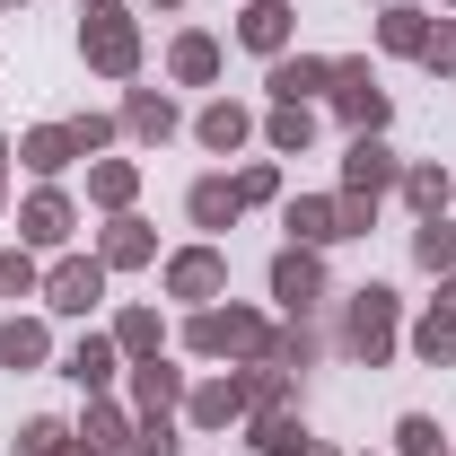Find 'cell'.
I'll use <instances>...</instances> for the list:
<instances>
[{
  "mask_svg": "<svg viewBox=\"0 0 456 456\" xmlns=\"http://www.w3.org/2000/svg\"><path fill=\"white\" fill-rule=\"evenodd\" d=\"M237 193H246V202H273V193H281V175H273V167H264V159H255V167L237 175Z\"/></svg>",
  "mask_w": 456,
  "mask_h": 456,
  "instance_id": "obj_39",
  "label": "cell"
},
{
  "mask_svg": "<svg viewBox=\"0 0 456 456\" xmlns=\"http://www.w3.org/2000/svg\"><path fill=\"white\" fill-rule=\"evenodd\" d=\"M193 141L228 159V150H246V141H255V114H246V106H228V97H220V106H202V123H193Z\"/></svg>",
  "mask_w": 456,
  "mask_h": 456,
  "instance_id": "obj_19",
  "label": "cell"
},
{
  "mask_svg": "<svg viewBox=\"0 0 456 456\" xmlns=\"http://www.w3.org/2000/svg\"><path fill=\"white\" fill-rule=\"evenodd\" d=\"M395 456H448L439 421H430V412H403V421H395Z\"/></svg>",
  "mask_w": 456,
  "mask_h": 456,
  "instance_id": "obj_33",
  "label": "cell"
},
{
  "mask_svg": "<svg viewBox=\"0 0 456 456\" xmlns=\"http://www.w3.org/2000/svg\"><path fill=\"white\" fill-rule=\"evenodd\" d=\"M123 132H132V141H167V132H175V106L159 97V88H132V97H123Z\"/></svg>",
  "mask_w": 456,
  "mask_h": 456,
  "instance_id": "obj_24",
  "label": "cell"
},
{
  "mask_svg": "<svg viewBox=\"0 0 456 456\" xmlns=\"http://www.w3.org/2000/svg\"><path fill=\"white\" fill-rule=\"evenodd\" d=\"M0 202H9V141H0Z\"/></svg>",
  "mask_w": 456,
  "mask_h": 456,
  "instance_id": "obj_40",
  "label": "cell"
},
{
  "mask_svg": "<svg viewBox=\"0 0 456 456\" xmlns=\"http://www.w3.org/2000/svg\"><path fill=\"white\" fill-rule=\"evenodd\" d=\"M27 289H45V281H36V255L9 246V255H0V298H27Z\"/></svg>",
  "mask_w": 456,
  "mask_h": 456,
  "instance_id": "obj_35",
  "label": "cell"
},
{
  "mask_svg": "<svg viewBox=\"0 0 456 456\" xmlns=\"http://www.w3.org/2000/svg\"><path fill=\"white\" fill-rule=\"evenodd\" d=\"M79 61L106 70V79H132V70H141V18H132L123 0H88V18H79Z\"/></svg>",
  "mask_w": 456,
  "mask_h": 456,
  "instance_id": "obj_2",
  "label": "cell"
},
{
  "mask_svg": "<svg viewBox=\"0 0 456 456\" xmlns=\"http://www.w3.org/2000/svg\"><path fill=\"white\" fill-rule=\"evenodd\" d=\"M45 360H53V334L36 316H9L0 325V369H45Z\"/></svg>",
  "mask_w": 456,
  "mask_h": 456,
  "instance_id": "obj_21",
  "label": "cell"
},
{
  "mask_svg": "<svg viewBox=\"0 0 456 456\" xmlns=\"http://www.w3.org/2000/svg\"><path fill=\"white\" fill-rule=\"evenodd\" d=\"M246 412H255V369H246V378H211V387L184 395V421H193V430H228V421H246Z\"/></svg>",
  "mask_w": 456,
  "mask_h": 456,
  "instance_id": "obj_8",
  "label": "cell"
},
{
  "mask_svg": "<svg viewBox=\"0 0 456 456\" xmlns=\"http://www.w3.org/2000/svg\"><path fill=\"white\" fill-rule=\"evenodd\" d=\"M79 439H88V456H123V448H132V412H123V403H106V395H88Z\"/></svg>",
  "mask_w": 456,
  "mask_h": 456,
  "instance_id": "obj_20",
  "label": "cell"
},
{
  "mask_svg": "<svg viewBox=\"0 0 456 456\" xmlns=\"http://www.w3.org/2000/svg\"><path fill=\"white\" fill-rule=\"evenodd\" d=\"M132 403H141V421L175 412V403H184V369H167V360H132Z\"/></svg>",
  "mask_w": 456,
  "mask_h": 456,
  "instance_id": "obj_13",
  "label": "cell"
},
{
  "mask_svg": "<svg viewBox=\"0 0 456 456\" xmlns=\"http://www.w3.org/2000/svg\"><path fill=\"white\" fill-rule=\"evenodd\" d=\"M298 448H307V421L281 412V403H264L255 412V456H298Z\"/></svg>",
  "mask_w": 456,
  "mask_h": 456,
  "instance_id": "obj_25",
  "label": "cell"
},
{
  "mask_svg": "<svg viewBox=\"0 0 456 456\" xmlns=\"http://www.w3.org/2000/svg\"><path fill=\"white\" fill-rule=\"evenodd\" d=\"M412 351H421L430 369H456V316H448V307H430V316L412 325Z\"/></svg>",
  "mask_w": 456,
  "mask_h": 456,
  "instance_id": "obj_31",
  "label": "cell"
},
{
  "mask_svg": "<svg viewBox=\"0 0 456 456\" xmlns=\"http://www.w3.org/2000/svg\"><path fill=\"white\" fill-rule=\"evenodd\" d=\"M439 307H448V316H456V273H448V298H439Z\"/></svg>",
  "mask_w": 456,
  "mask_h": 456,
  "instance_id": "obj_42",
  "label": "cell"
},
{
  "mask_svg": "<svg viewBox=\"0 0 456 456\" xmlns=\"http://www.w3.org/2000/svg\"><path fill=\"white\" fill-rule=\"evenodd\" d=\"M150 9H184V0H150Z\"/></svg>",
  "mask_w": 456,
  "mask_h": 456,
  "instance_id": "obj_43",
  "label": "cell"
},
{
  "mask_svg": "<svg viewBox=\"0 0 456 456\" xmlns=\"http://www.w3.org/2000/svg\"><path fill=\"white\" fill-rule=\"evenodd\" d=\"M70 448H79V430L53 421V412H36V421L18 430V456H70Z\"/></svg>",
  "mask_w": 456,
  "mask_h": 456,
  "instance_id": "obj_32",
  "label": "cell"
},
{
  "mask_svg": "<svg viewBox=\"0 0 456 456\" xmlns=\"http://www.w3.org/2000/svg\"><path fill=\"white\" fill-rule=\"evenodd\" d=\"M237 45H246V53H273V61H281V53H289V0H255V9L237 18Z\"/></svg>",
  "mask_w": 456,
  "mask_h": 456,
  "instance_id": "obj_14",
  "label": "cell"
},
{
  "mask_svg": "<svg viewBox=\"0 0 456 456\" xmlns=\"http://www.w3.org/2000/svg\"><path fill=\"white\" fill-rule=\"evenodd\" d=\"M298 456H334V448H325V439H307V448H298Z\"/></svg>",
  "mask_w": 456,
  "mask_h": 456,
  "instance_id": "obj_41",
  "label": "cell"
},
{
  "mask_svg": "<svg viewBox=\"0 0 456 456\" xmlns=\"http://www.w3.org/2000/svg\"><path fill=\"white\" fill-rule=\"evenodd\" d=\"M150 255H159V237H150V228L132 220V211H123V220L106 228V246H97V264H106V273H141Z\"/></svg>",
  "mask_w": 456,
  "mask_h": 456,
  "instance_id": "obj_16",
  "label": "cell"
},
{
  "mask_svg": "<svg viewBox=\"0 0 456 456\" xmlns=\"http://www.w3.org/2000/svg\"><path fill=\"white\" fill-rule=\"evenodd\" d=\"M378 45H387V53H412V61H421V45H430V9L395 0V9L378 18Z\"/></svg>",
  "mask_w": 456,
  "mask_h": 456,
  "instance_id": "obj_23",
  "label": "cell"
},
{
  "mask_svg": "<svg viewBox=\"0 0 456 456\" xmlns=\"http://www.w3.org/2000/svg\"><path fill=\"white\" fill-rule=\"evenodd\" d=\"M70 132H79V150H106L114 132H123V114H79V123H70Z\"/></svg>",
  "mask_w": 456,
  "mask_h": 456,
  "instance_id": "obj_38",
  "label": "cell"
},
{
  "mask_svg": "<svg viewBox=\"0 0 456 456\" xmlns=\"http://www.w3.org/2000/svg\"><path fill=\"white\" fill-rule=\"evenodd\" d=\"M369 220H378V202H351V193H298L281 211L289 246H342V237H369Z\"/></svg>",
  "mask_w": 456,
  "mask_h": 456,
  "instance_id": "obj_4",
  "label": "cell"
},
{
  "mask_svg": "<svg viewBox=\"0 0 456 456\" xmlns=\"http://www.w3.org/2000/svg\"><path fill=\"white\" fill-rule=\"evenodd\" d=\"M18 237H27V246H61V237H70V193H61V184H36L27 211H18Z\"/></svg>",
  "mask_w": 456,
  "mask_h": 456,
  "instance_id": "obj_12",
  "label": "cell"
},
{
  "mask_svg": "<svg viewBox=\"0 0 456 456\" xmlns=\"http://www.w3.org/2000/svg\"><path fill=\"white\" fill-rule=\"evenodd\" d=\"M395 150L378 141V132H351V150H342V193L351 202H378V193H395Z\"/></svg>",
  "mask_w": 456,
  "mask_h": 456,
  "instance_id": "obj_5",
  "label": "cell"
},
{
  "mask_svg": "<svg viewBox=\"0 0 456 456\" xmlns=\"http://www.w3.org/2000/svg\"><path fill=\"white\" fill-rule=\"evenodd\" d=\"M228 289V255L220 246H184L167 255V298H220Z\"/></svg>",
  "mask_w": 456,
  "mask_h": 456,
  "instance_id": "obj_10",
  "label": "cell"
},
{
  "mask_svg": "<svg viewBox=\"0 0 456 456\" xmlns=\"http://www.w3.org/2000/svg\"><path fill=\"white\" fill-rule=\"evenodd\" d=\"M273 369H307L316 360V334H307V316H289V334H273V351H264Z\"/></svg>",
  "mask_w": 456,
  "mask_h": 456,
  "instance_id": "obj_34",
  "label": "cell"
},
{
  "mask_svg": "<svg viewBox=\"0 0 456 456\" xmlns=\"http://www.w3.org/2000/svg\"><path fill=\"white\" fill-rule=\"evenodd\" d=\"M273 298H281L289 316H307V307L325 298V264H316V246H281V255H273Z\"/></svg>",
  "mask_w": 456,
  "mask_h": 456,
  "instance_id": "obj_9",
  "label": "cell"
},
{
  "mask_svg": "<svg viewBox=\"0 0 456 456\" xmlns=\"http://www.w3.org/2000/svg\"><path fill=\"white\" fill-rule=\"evenodd\" d=\"M264 141H273L281 159H298V150L316 141V114H307V106H273V114H264Z\"/></svg>",
  "mask_w": 456,
  "mask_h": 456,
  "instance_id": "obj_30",
  "label": "cell"
},
{
  "mask_svg": "<svg viewBox=\"0 0 456 456\" xmlns=\"http://www.w3.org/2000/svg\"><path fill=\"white\" fill-rule=\"evenodd\" d=\"M114 342H123V360H159V307H123V316H114Z\"/></svg>",
  "mask_w": 456,
  "mask_h": 456,
  "instance_id": "obj_27",
  "label": "cell"
},
{
  "mask_svg": "<svg viewBox=\"0 0 456 456\" xmlns=\"http://www.w3.org/2000/svg\"><path fill=\"white\" fill-rule=\"evenodd\" d=\"M421 70H439V79H456V27H448V18L430 27V45H421Z\"/></svg>",
  "mask_w": 456,
  "mask_h": 456,
  "instance_id": "obj_37",
  "label": "cell"
},
{
  "mask_svg": "<svg viewBox=\"0 0 456 456\" xmlns=\"http://www.w3.org/2000/svg\"><path fill=\"white\" fill-rule=\"evenodd\" d=\"M123 456H175V421H167V412H159V421H141Z\"/></svg>",
  "mask_w": 456,
  "mask_h": 456,
  "instance_id": "obj_36",
  "label": "cell"
},
{
  "mask_svg": "<svg viewBox=\"0 0 456 456\" xmlns=\"http://www.w3.org/2000/svg\"><path fill=\"white\" fill-rule=\"evenodd\" d=\"M97 298H106V264L97 255H61L53 273H45V307L53 316H88Z\"/></svg>",
  "mask_w": 456,
  "mask_h": 456,
  "instance_id": "obj_7",
  "label": "cell"
},
{
  "mask_svg": "<svg viewBox=\"0 0 456 456\" xmlns=\"http://www.w3.org/2000/svg\"><path fill=\"white\" fill-rule=\"evenodd\" d=\"M316 88H334V53H281L273 61V106H307Z\"/></svg>",
  "mask_w": 456,
  "mask_h": 456,
  "instance_id": "obj_11",
  "label": "cell"
},
{
  "mask_svg": "<svg viewBox=\"0 0 456 456\" xmlns=\"http://www.w3.org/2000/svg\"><path fill=\"white\" fill-rule=\"evenodd\" d=\"M132 193H141V167H132V159H97V167H88V202H106L114 220L132 211Z\"/></svg>",
  "mask_w": 456,
  "mask_h": 456,
  "instance_id": "obj_22",
  "label": "cell"
},
{
  "mask_svg": "<svg viewBox=\"0 0 456 456\" xmlns=\"http://www.w3.org/2000/svg\"><path fill=\"white\" fill-rule=\"evenodd\" d=\"M114 360H123V342H114V334H79V342H70V360H61V369H70V378H79L88 395H106Z\"/></svg>",
  "mask_w": 456,
  "mask_h": 456,
  "instance_id": "obj_17",
  "label": "cell"
},
{
  "mask_svg": "<svg viewBox=\"0 0 456 456\" xmlns=\"http://www.w3.org/2000/svg\"><path fill=\"white\" fill-rule=\"evenodd\" d=\"M167 70L184 79V88H202V79H220V45H211V36H175Z\"/></svg>",
  "mask_w": 456,
  "mask_h": 456,
  "instance_id": "obj_29",
  "label": "cell"
},
{
  "mask_svg": "<svg viewBox=\"0 0 456 456\" xmlns=\"http://www.w3.org/2000/svg\"><path fill=\"white\" fill-rule=\"evenodd\" d=\"M334 114L351 132H387V88L369 61H334Z\"/></svg>",
  "mask_w": 456,
  "mask_h": 456,
  "instance_id": "obj_6",
  "label": "cell"
},
{
  "mask_svg": "<svg viewBox=\"0 0 456 456\" xmlns=\"http://www.w3.org/2000/svg\"><path fill=\"white\" fill-rule=\"evenodd\" d=\"M395 342H403V316H395V289H387V281L351 289V307H342V351H351L360 369H387V360H395Z\"/></svg>",
  "mask_w": 456,
  "mask_h": 456,
  "instance_id": "obj_1",
  "label": "cell"
},
{
  "mask_svg": "<svg viewBox=\"0 0 456 456\" xmlns=\"http://www.w3.org/2000/svg\"><path fill=\"white\" fill-rule=\"evenodd\" d=\"M18 159H27L36 175H61L70 159H88V150H79V132H70V123H36V132L18 141Z\"/></svg>",
  "mask_w": 456,
  "mask_h": 456,
  "instance_id": "obj_15",
  "label": "cell"
},
{
  "mask_svg": "<svg viewBox=\"0 0 456 456\" xmlns=\"http://www.w3.org/2000/svg\"><path fill=\"white\" fill-rule=\"evenodd\" d=\"M395 184H403V202H412L421 220H430V211H448V193H456V184H448V167H430V159H421V167H403Z\"/></svg>",
  "mask_w": 456,
  "mask_h": 456,
  "instance_id": "obj_28",
  "label": "cell"
},
{
  "mask_svg": "<svg viewBox=\"0 0 456 456\" xmlns=\"http://www.w3.org/2000/svg\"><path fill=\"white\" fill-rule=\"evenodd\" d=\"M184 211H193V228H228L246 211V193H237V175H202V184L184 193Z\"/></svg>",
  "mask_w": 456,
  "mask_h": 456,
  "instance_id": "obj_18",
  "label": "cell"
},
{
  "mask_svg": "<svg viewBox=\"0 0 456 456\" xmlns=\"http://www.w3.org/2000/svg\"><path fill=\"white\" fill-rule=\"evenodd\" d=\"M70 456H88V439H79V448H70Z\"/></svg>",
  "mask_w": 456,
  "mask_h": 456,
  "instance_id": "obj_44",
  "label": "cell"
},
{
  "mask_svg": "<svg viewBox=\"0 0 456 456\" xmlns=\"http://www.w3.org/2000/svg\"><path fill=\"white\" fill-rule=\"evenodd\" d=\"M184 351H202V360H264V351H273V325H264L255 307H193Z\"/></svg>",
  "mask_w": 456,
  "mask_h": 456,
  "instance_id": "obj_3",
  "label": "cell"
},
{
  "mask_svg": "<svg viewBox=\"0 0 456 456\" xmlns=\"http://www.w3.org/2000/svg\"><path fill=\"white\" fill-rule=\"evenodd\" d=\"M412 264L421 273H456V220L448 211H430V220L412 228Z\"/></svg>",
  "mask_w": 456,
  "mask_h": 456,
  "instance_id": "obj_26",
  "label": "cell"
},
{
  "mask_svg": "<svg viewBox=\"0 0 456 456\" xmlns=\"http://www.w3.org/2000/svg\"><path fill=\"white\" fill-rule=\"evenodd\" d=\"M448 9H456V0H448Z\"/></svg>",
  "mask_w": 456,
  "mask_h": 456,
  "instance_id": "obj_45",
  "label": "cell"
}]
</instances>
